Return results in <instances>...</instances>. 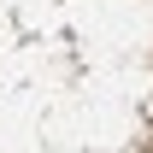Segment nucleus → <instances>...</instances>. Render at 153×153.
I'll return each instance as SVG.
<instances>
[]
</instances>
